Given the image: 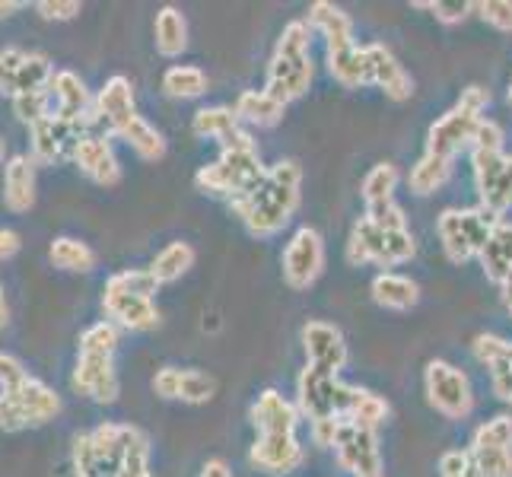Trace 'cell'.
Instances as JSON below:
<instances>
[{"instance_id":"1","label":"cell","mask_w":512,"mask_h":477,"mask_svg":"<svg viewBox=\"0 0 512 477\" xmlns=\"http://www.w3.org/2000/svg\"><path fill=\"white\" fill-rule=\"evenodd\" d=\"M70 468L74 477H153L150 439L134 423L105 420L74 439Z\"/></svg>"},{"instance_id":"2","label":"cell","mask_w":512,"mask_h":477,"mask_svg":"<svg viewBox=\"0 0 512 477\" xmlns=\"http://www.w3.org/2000/svg\"><path fill=\"white\" fill-rule=\"evenodd\" d=\"M299 204H303V166L296 159H280L268 166L261 185L249 198L233 201L229 207L242 220L245 233L255 239H271L290 226Z\"/></svg>"},{"instance_id":"3","label":"cell","mask_w":512,"mask_h":477,"mask_svg":"<svg viewBox=\"0 0 512 477\" xmlns=\"http://www.w3.org/2000/svg\"><path fill=\"white\" fill-rule=\"evenodd\" d=\"M268 166L261 163L258 144L249 131H236L229 134L220 144V156L210 166L198 169L194 175V185L204 194H217V198H226L229 204L249 198V194L261 185Z\"/></svg>"},{"instance_id":"4","label":"cell","mask_w":512,"mask_h":477,"mask_svg":"<svg viewBox=\"0 0 512 477\" xmlns=\"http://www.w3.org/2000/svg\"><path fill=\"white\" fill-rule=\"evenodd\" d=\"M118 341H121L118 325L109 322V318H102V322L90 325L80 334L74 376H70V385H74L77 395L90 398L96 404L118 401V392H121L118 369H115Z\"/></svg>"},{"instance_id":"5","label":"cell","mask_w":512,"mask_h":477,"mask_svg":"<svg viewBox=\"0 0 512 477\" xmlns=\"http://www.w3.org/2000/svg\"><path fill=\"white\" fill-rule=\"evenodd\" d=\"M503 128L484 118L471 144V172L478 188V204L503 217L512 207V156L503 150Z\"/></svg>"},{"instance_id":"6","label":"cell","mask_w":512,"mask_h":477,"mask_svg":"<svg viewBox=\"0 0 512 477\" xmlns=\"http://www.w3.org/2000/svg\"><path fill=\"white\" fill-rule=\"evenodd\" d=\"M315 67H312V26L306 20H293L284 26L274 45V55L268 64V80L264 90L284 105L303 99L312 86Z\"/></svg>"},{"instance_id":"7","label":"cell","mask_w":512,"mask_h":477,"mask_svg":"<svg viewBox=\"0 0 512 477\" xmlns=\"http://www.w3.org/2000/svg\"><path fill=\"white\" fill-rule=\"evenodd\" d=\"M160 284L153 280L150 268L144 271H118L102 287V309L109 322L128 331H153L160 325V309L153 303V293Z\"/></svg>"},{"instance_id":"8","label":"cell","mask_w":512,"mask_h":477,"mask_svg":"<svg viewBox=\"0 0 512 477\" xmlns=\"http://www.w3.org/2000/svg\"><path fill=\"white\" fill-rule=\"evenodd\" d=\"M487 105H490V93L484 90V86H478V83L465 86L452 109L446 115H439L430 125L427 150L423 153L446 159V163H455L465 150H471L474 134H478V128H481Z\"/></svg>"},{"instance_id":"9","label":"cell","mask_w":512,"mask_h":477,"mask_svg":"<svg viewBox=\"0 0 512 477\" xmlns=\"http://www.w3.org/2000/svg\"><path fill=\"white\" fill-rule=\"evenodd\" d=\"M363 398V388L347 385L341 376L325 373V369L306 366L296 379V408L309 423L328 420H350Z\"/></svg>"},{"instance_id":"10","label":"cell","mask_w":512,"mask_h":477,"mask_svg":"<svg viewBox=\"0 0 512 477\" xmlns=\"http://www.w3.org/2000/svg\"><path fill=\"white\" fill-rule=\"evenodd\" d=\"M61 414V395L48 382L26 376L7 388H0V430L20 433L32 427H45Z\"/></svg>"},{"instance_id":"11","label":"cell","mask_w":512,"mask_h":477,"mask_svg":"<svg viewBox=\"0 0 512 477\" xmlns=\"http://www.w3.org/2000/svg\"><path fill=\"white\" fill-rule=\"evenodd\" d=\"M503 217L490 214L487 207H449L439 214L436 220V233H439V245L452 264H465L481 258L484 245L490 239V233L497 229Z\"/></svg>"},{"instance_id":"12","label":"cell","mask_w":512,"mask_h":477,"mask_svg":"<svg viewBox=\"0 0 512 477\" xmlns=\"http://www.w3.org/2000/svg\"><path fill=\"white\" fill-rule=\"evenodd\" d=\"M417 255V242L411 229H382L360 217L347 236V261L353 268L360 264H379V268H398Z\"/></svg>"},{"instance_id":"13","label":"cell","mask_w":512,"mask_h":477,"mask_svg":"<svg viewBox=\"0 0 512 477\" xmlns=\"http://www.w3.org/2000/svg\"><path fill=\"white\" fill-rule=\"evenodd\" d=\"M423 392L436 414L446 420H465L474 411V388L465 369L449 360H430L423 369Z\"/></svg>"},{"instance_id":"14","label":"cell","mask_w":512,"mask_h":477,"mask_svg":"<svg viewBox=\"0 0 512 477\" xmlns=\"http://www.w3.org/2000/svg\"><path fill=\"white\" fill-rule=\"evenodd\" d=\"M58 70L42 51H26V48H4L0 51V93L10 102L29 96V93H45L51 90Z\"/></svg>"},{"instance_id":"15","label":"cell","mask_w":512,"mask_h":477,"mask_svg":"<svg viewBox=\"0 0 512 477\" xmlns=\"http://www.w3.org/2000/svg\"><path fill=\"white\" fill-rule=\"evenodd\" d=\"M334 458L350 477H382V449L376 430H366L353 420H341L331 439Z\"/></svg>"},{"instance_id":"16","label":"cell","mask_w":512,"mask_h":477,"mask_svg":"<svg viewBox=\"0 0 512 477\" xmlns=\"http://www.w3.org/2000/svg\"><path fill=\"white\" fill-rule=\"evenodd\" d=\"M325 271V239L319 229L299 226L280 255V274L290 290H309Z\"/></svg>"},{"instance_id":"17","label":"cell","mask_w":512,"mask_h":477,"mask_svg":"<svg viewBox=\"0 0 512 477\" xmlns=\"http://www.w3.org/2000/svg\"><path fill=\"white\" fill-rule=\"evenodd\" d=\"M299 341H303V350H306V366L341 376V369L350 360V350L344 341V331L338 325L322 322V318H309L303 331H299Z\"/></svg>"},{"instance_id":"18","label":"cell","mask_w":512,"mask_h":477,"mask_svg":"<svg viewBox=\"0 0 512 477\" xmlns=\"http://www.w3.org/2000/svg\"><path fill=\"white\" fill-rule=\"evenodd\" d=\"M51 99H55V118L67 121L80 131H93L96 121V96L86 90V83L74 70H58L51 80Z\"/></svg>"},{"instance_id":"19","label":"cell","mask_w":512,"mask_h":477,"mask_svg":"<svg viewBox=\"0 0 512 477\" xmlns=\"http://www.w3.org/2000/svg\"><path fill=\"white\" fill-rule=\"evenodd\" d=\"M153 392L166 401H185V404H207L217 395V379L198 366H163L153 376Z\"/></svg>"},{"instance_id":"20","label":"cell","mask_w":512,"mask_h":477,"mask_svg":"<svg viewBox=\"0 0 512 477\" xmlns=\"http://www.w3.org/2000/svg\"><path fill=\"white\" fill-rule=\"evenodd\" d=\"M140 118L137 99H134V83L125 74H115L105 80V86L96 93V121L105 125L112 137H121L134 121Z\"/></svg>"},{"instance_id":"21","label":"cell","mask_w":512,"mask_h":477,"mask_svg":"<svg viewBox=\"0 0 512 477\" xmlns=\"http://www.w3.org/2000/svg\"><path fill=\"white\" fill-rule=\"evenodd\" d=\"M74 166L99 188H115L121 182V163L112 140L99 131H83L74 147Z\"/></svg>"},{"instance_id":"22","label":"cell","mask_w":512,"mask_h":477,"mask_svg":"<svg viewBox=\"0 0 512 477\" xmlns=\"http://www.w3.org/2000/svg\"><path fill=\"white\" fill-rule=\"evenodd\" d=\"M306 449L296 433H258L249 449V462L264 474H290L303 465Z\"/></svg>"},{"instance_id":"23","label":"cell","mask_w":512,"mask_h":477,"mask_svg":"<svg viewBox=\"0 0 512 477\" xmlns=\"http://www.w3.org/2000/svg\"><path fill=\"white\" fill-rule=\"evenodd\" d=\"M471 350H474V360L490 373L493 395L512 404V341L503 338V334L481 331L478 338L471 341Z\"/></svg>"},{"instance_id":"24","label":"cell","mask_w":512,"mask_h":477,"mask_svg":"<svg viewBox=\"0 0 512 477\" xmlns=\"http://www.w3.org/2000/svg\"><path fill=\"white\" fill-rule=\"evenodd\" d=\"M80 128L67 125V121L48 115L45 121L29 128V140H32V159L42 166H55V163H64V159H74V147L80 140Z\"/></svg>"},{"instance_id":"25","label":"cell","mask_w":512,"mask_h":477,"mask_svg":"<svg viewBox=\"0 0 512 477\" xmlns=\"http://www.w3.org/2000/svg\"><path fill=\"white\" fill-rule=\"evenodd\" d=\"M366 61H369V86H379L392 102H408L414 96V77L392 55V48H385L379 42L366 45Z\"/></svg>"},{"instance_id":"26","label":"cell","mask_w":512,"mask_h":477,"mask_svg":"<svg viewBox=\"0 0 512 477\" xmlns=\"http://www.w3.org/2000/svg\"><path fill=\"white\" fill-rule=\"evenodd\" d=\"M299 408L287 401L274 388H264L249 408V420L258 433H296L299 430Z\"/></svg>"},{"instance_id":"27","label":"cell","mask_w":512,"mask_h":477,"mask_svg":"<svg viewBox=\"0 0 512 477\" xmlns=\"http://www.w3.org/2000/svg\"><path fill=\"white\" fill-rule=\"evenodd\" d=\"M4 207L10 214H29L35 207V159L16 153L4 166Z\"/></svg>"},{"instance_id":"28","label":"cell","mask_w":512,"mask_h":477,"mask_svg":"<svg viewBox=\"0 0 512 477\" xmlns=\"http://www.w3.org/2000/svg\"><path fill=\"white\" fill-rule=\"evenodd\" d=\"M369 296H373L376 306L388 312H408L420 303V287L404 274L382 271L373 277V284H369Z\"/></svg>"},{"instance_id":"29","label":"cell","mask_w":512,"mask_h":477,"mask_svg":"<svg viewBox=\"0 0 512 477\" xmlns=\"http://www.w3.org/2000/svg\"><path fill=\"white\" fill-rule=\"evenodd\" d=\"M306 23L325 35V45L328 51H338V48H347V45H357L353 42V20L341 10L328 4V0H315V4L309 7V16Z\"/></svg>"},{"instance_id":"30","label":"cell","mask_w":512,"mask_h":477,"mask_svg":"<svg viewBox=\"0 0 512 477\" xmlns=\"http://www.w3.org/2000/svg\"><path fill=\"white\" fill-rule=\"evenodd\" d=\"M481 271L493 287H503V280L512 274V220H500L490 233L481 252Z\"/></svg>"},{"instance_id":"31","label":"cell","mask_w":512,"mask_h":477,"mask_svg":"<svg viewBox=\"0 0 512 477\" xmlns=\"http://www.w3.org/2000/svg\"><path fill=\"white\" fill-rule=\"evenodd\" d=\"M153 42H156V51H160L163 58H179L188 48V20L179 7L166 4V7L156 10Z\"/></svg>"},{"instance_id":"32","label":"cell","mask_w":512,"mask_h":477,"mask_svg":"<svg viewBox=\"0 0 512 477\" xmlns=\"http://www.w3.org/2000/svg\"><path fill=\"white\" fill-rule=\"evenodd\" d=\"M233 109H236L239 121H249L255 128H274L284 121L287 105L274 99L268 90H245V93H239Z\"/></svg>"},{"instance_id":"33","label":"cell","mask_w":512,"mask_h":477,"mask_svg":"<svg viewBox=\"0 0 512 477\" xmlns=\"http://www.w3.org/2000/svg\"><path fill=\"white\" fill-rule=\"evenodd\" d=\"M328 74L347 90H360L369 86V61H366V45H347L338 51H328Z\"/></svg>"},{"instance_id":"34","label":"cell","mask_w":512,"mask_h":477,"mask_svg":"<svg viewBox=\"0 0 512 477\" xmlns=\"http://www.w3.org/2000/svg\"><path fill=\"white\" fill-rule=\"evenodd\" d=\"M191 268H194V249L182 239L169 242L166 249H160V252H156V258L150 261V274H153V280L160 287L175 284V280L185 277Z\"/></svg>"},{"instance_id":"35","label":"cell","mask_w":512,"mask_h":477,"mask_svg":"<svg viewBox=\"0 0 512 477\" xmlns=\"http://www.w3.org/2000/svg\"><path fill=\"white\" fill-rule=\"evenodd\" d=\"M48 258L58 271H67V274H90L96 268V252L83 239H74V236H58L51 242Z\"/></svg>"},{"instance_id":"36","label":"cell","mask_w":512,"mask_h":477,"mask_svg":"<svg viewBox=\"0 0 512 477\" xmlns=\"http://www.w3.org/2000/svg\"><path fill=\"white\" fill-rule=\"evenodd\" d=\"M449 179H452V163L423 153L408 172V188L417 194V198H427V194H436Z\"/></svg>"},{"instance_id":"37","label":"cell","mask_w":512,"mask_h":477,"mask_svg":"<svg viewBox=\"0 0 512 477\" xmlns=\"http://www.w3.org/2000/svg\"><path fill=\"white\" fill-rule=\"evenodd\" d=\"M210 90V80L198 64H172L163 74V93L172 99H198Z\"/></svg>"},{"instance_id":"38","label":"cell","mask_w":512,"mask_h":477,"mask_svg":"<svg viewBox=\"0 0 512 477\" xmlns=\"http://www.w3.org/2000/svg\"><path fill=\"white\" fill-rule=\"evenodd\" d=\"M191 131L204 140H217V144H223L229 134L239 131V115H236V109H229V105H207V109L194 112Z\"/></svg>"},{"instance_id":"39","label":"cell","mask_w":512,"mask_h":477,"mask_svg":"<svg viewBox=\"0 0 512 477\" xmlns=\"http://www.w3.org/2000/svg\"><path fill=\"white\" fill-rule=\"evenodd\" d=\"M401 182V172L395 163H376L373 169H369L363 175V201L366 207H376V204H388V201H395V188Z\"/></svg>"},{"instance_id":"40","label":"cell","mask_w":512,"mask_h":477,"mask_svg":"<svg viewBox=\"0 0 512 477\" xmlns=\"http://www.w3.org/2000/svg\"><path fill=\"white\" fill-rule=\"evenodd\" d=\"M118 140H125V144L140 159H163L166 156V137H163V131H156L144 115H140Z\"/></svg>"},{"instance_id":"41","label":"cell","mask_w":512,"mask_h":477,"mask_svg":"<svg viewBox=\"0 0 512 477\" xmlns=\"http://www.w3.org/2000/svg\"><path fill=\"white\" fill-rule=\"evenodd\" d=\"M468 449H512V417L509 414H497L484 420L471 436Z\"/></svg>"},{"instance_id":"42","label":"cell","mask_w":512,"mask_h":477,"mask_svg":"<svg viewBox=\"0 0 512 477\" xmlns=\"http://www.w3.org/2000/svg\"><path fill=\"white\" fill-rule=\"evenodd\" d=\"M10 105H13V115L20 118L26 128L39 125V121H45L48 115H55V99H51V90L20 96V99H13Z\"/></svg>"},{"instance_id":"43","label":"cell","mask_w":512,"mask_h":477,"mask_svg":"<svg viewBox=\"0 0 512 477\" xmlns=\"http://www.w3.org/2000/svg\"><path fill=\"white\" fill-rule=\"evenodd\" d=\"M388 414H392V408H388V401L376 392H369V388H363V398L357 404V411L350 414L353 423H360V427L366 430H379L382 423L388 420Z\"/></svg>"},{"instance_id":"44","label":"cell","mask_w":512,"mask_h":477,"mask_svg":"<svg viewBox=\"0 0 512 477\" xmlns=\"http://www.w3.org/2000/svg\"><path fill=\"white\" fill-rule=\"evenodd\" d=\"M484 477H512V449H468Z\"/></svg>"},{"instance_id":"45","label":"cell","mask_w":512,"mask_h":477,"mask_svg":"<svg viewBox=\"0 0 512 477\" xmlns=\"http://www.w3.org/2000/svg\"><path fill=\"white\" fill-rule=\"evenodd\" d=\"M414 7L430 10L443 26H458V23H465L468 16L474 13L471 0H433V4H414Z\"/></svg>"},{"instance_id":"46","label":"cell","mask_w":512,"mask_h":477,"mask_svg":"<svg viewBox=\"0 0 512 477\" xmlns=\"http://www.w3.org/2000/svg\"><path fill=\"white\" fill-rule=\"evenodd\" d=\"M439 477H484L474 465V455L468 449H449L439 455Z\"/></svg>"},{"instance_id":"47","label":"cell","mask_w":512,"mask_h":477,"mask_svg":"<svg viewBox=\"0 0 512 477\" xmlns=\"http://www.w3.org/2000/svg\"><path fill=\"white\" fill-rule=\"evenodd\" d=\"M474 13H478L487 26L500 32H512V0H481V4H474Z\"/></svg>"},{"instance_id":"48","label":"cell","mask_w":512,"mask_h":477,"mask_svg":"<svg viewBox=\"0 0 512 477\" xmlns=\"http://www.w3.org/2000/svg\"><path fill=\"white\" fill-rule=\"evenodd\" d=\"M32 7L45 23H70L83 13L80 0H39V4H32Z\"/></svg>"},{"instance_id":"49","label":"cell","mask_w":512,"mask_h":477,"mask_svg":"<svg viewBox=\"0 0 512 477\" xmlns=\"http://www.w3.org/2000/svg\"><path fill=\"white\" fill-rule=\"evenodd\" d=\"M369 223H376L382 229H408V217H404V210L398 201H388V204H376V207H366L363 214Z\"/></svg>"},{"instance_id":"50","label":"cell","mask_w":512,"mask_h":477,"mask_svg":"<svg viewBox=\"0 0 512 477\" xmlns=\"http://www.w3.org/2000/svg\"><path fill=\"white\" fill-rule=\"evenodd\" d=\"M29 373L23 369V363L16 360V357H10V353H0V388H7V385H13V382H20V379H26Z\"/></svg>"},{"instance_id":"51","label":"cell","mask_w":512,"mask_h":477,"mask_svg":"<svg viewBox=\"0 0 512 477\" xmlns=\"http://www.w3.org/2000/svg\"><path fill=\"white\" fill-rule=\"evenodd\" d=\"M23 249V242H20V233L16 229H0V261H10L16 258Z\"/></svg>"},{"instance_id":"52","label":"cell","mask_w":512,"mask_h":477,"mask_svg":"<svg viewBox=\"0 0 512 477\" xmlns=\"http://www.w3.org/2000/svg\"><path fill=\"white\" fill-rule=\"evenodd\" d=\"M198 477H233V471H229V465L223 462V458H210V462H204Z\"/></svg>"},{"instance_id":"53","label":"cell","mask_w":512,"mask_h":477,"mask_svg":"<svg viewBox=\"0 0 512 477\" xmlns=\"http://www.w3.org/2000/svg\"><path fill=\"white\" fill-rule=\"evenodd\" d=\"M26 4L23 0H0V20H10L13 13H20Z\"/></svg>"},{"instance_id":"54","label":"cell","mask_w":512,"mask_h":477,"mask_svg":"<svg viewBox=\"0 0 512 477\" xmlns=\"http://www.w3.org/2000/svg\"><path fill=\"white\" fill-rule=\"evenodd\" d=\"M500 293H503V306H506V312H509V318H512V274H509V277L503 280Z\"/></svg>"},{"instance_id":"55","label":"cell","mask_w":512,"mask_h":477,"mask_svg":"<svg viewBox=\"0 0 512 477\" xmlns=\"http://www.w3.org/2000/svg\"><path fill=\"white\" fill-rule=\"evenodd\" d=\"M10 322V309H7V296H4V287H0V328Z\"/></svg>"},{"instance_id":"56","label":"cell","mask_w":512,"mask_h":477,"mask_svg":"<svg viewBox=\"0 0 512 477\" xmlns=\"http://www.w3.org/2000/svg\"><path fill=\"white\" fill-rule=\"evenodd\" d=\"M4 153H7V140L0 137V163H4Z\"/></svg>"},{"instance_id":"57","label":"cell","mask_w":512,"mask_h":477,"mask_svg":"<svg viewBox=\"0 0 512 477\" xmlns=\"http://www.w3.org/2000/svg\"><path fill=\"white\" fill-rule=\"evenodd\" d=\"M509 105H512V83H509Z\"/></svg>"}]
</instances>
